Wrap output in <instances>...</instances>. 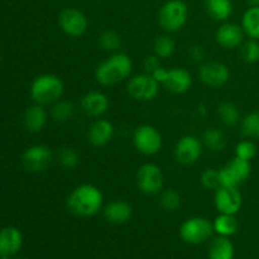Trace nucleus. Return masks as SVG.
<instances>
[{
	"label": "nucleus",
	"instance_id": "37",
	"mask_svg": "<svg viewBox=\"0 0 259 259\" xmlns=\"http://www.w3.org/2000/svg\"><path fill=\"white\" fill-rule=\"evenodd\" d=\"M161 58L157 57L156 55H149L144 58L143 61V68H144V72L147 73H151L153 75L158 68L162 67V63H161Z\"/></svg>",
	"mask_w": 259,
	"mask_h": 259
},
{
	"label": "nucleus",
	"instance_id": "32",
	"mask_svg": "<svg viewBox=\"0 0 259 259\" xmlns=\"http://www.w3.org/2000/svg\"><path fill=\"white\" fill-rule=\"evenodd\" d=\"M240 132L248 139H259V110L247 114L240 121Z\"/></svg>",
	"mask_w": 259,
	"mask_h": 259
},
{
	"label": "nucleus",
	"instance_id": "24",
	"mask_svg": "<svg viewBox=\"0 0 259 259\" xmlns=\"http://www.w3.org/2000/svg\"><path fill=\"white\" fill-rule=\"evenodd\" d=\"M217 114L223 125L228 126V128H234V126L239 125L243 119L239 108L230 101H223L222 104H219Z\"/></svg>",
	"mask_w": 259,
	"mask_h": 259
},
{
	"label": "nucleus",
	"instance_id": "15",
	"mask_svg": "<svg viewBox=\"0 0 259 259\" xmlns=\"http://www.w3.org/2000/svg\"><path fill=\"white\" fill-rule=\"evenodd\" d=\"M53 162V153L45 144H34L24 151L22 163L29 172H43Z\"/></svg>",
	"mask_w": 259,
	"mask_h": 259
},
{
	"label": "nucleus",
	"instance_id": "33",
	"mask_svg": "<svg viewBox=\"0 0 259 259\" xmlns=\"http://www.w3.org/2000/svg\"><path fill=\"white\" fill-rule=\"evenodd\" d=\"M240 57L245 63H257L259 62V40L250 39L243 42V45L239 47Z\"/></svg>",
	"mask_w": 259,
	"mask_h": 259
},
{
	"label": "nucleus",
	"instance_id": "28",
	"mask_svg": "<svg viewBox=\"0 0 259 259\" xmlns=\"http://www.w3.org/2000/svg\"><path fill=\"white\" fill-rule=\"evenodd\" d=\"M51 116L57 123H66L75 115V106L67 100H58L51 105Z\"/></svg>",
	"mask_w": 259,
	"mask_h": 259
},
{
	"label": "nucleus",
	"instance_id": "39",
	"mask_svg": "<svg viewBox=\"0 0 259 259\" xmlns=\"http://www.w3.org/2000/svg\"><path fill=\"white\" fill-rule=\"evenodd\" d=\"M249 7H259V0H247Z\"/></svg>",
	"mask_w": 259,
	"mask_h": 259
},
{
	"label": "nucleus",
	"instance_id": "7",
	"mask_svg": "<svg viewBox=\"0 0 259 259\" xmlns=\"http://www.w3.org/2000/svg\"><path fill=\"white\" fill-rule=\"evenodd\" d=\"M161 85L151 73H138L132 76L126 82V93L133 100L148 103L154 100L159 93Z\"/></svg>",
	"mask_w": 259,
	"mask_h": 259
},
{
	"label": "nucleus",
	"instance_id": "18",
	"mask_svg": "<svg viewBox=\"0 0 259 259\" xmlns=\"http://www.w3.org/2000/svg\"><path fill=\"white\" fill-rule=\"evenodd\" d=\"M115 134V128L110 120L104 118L95 119L88 129V141L93 147L100 148L111 142Z\"/></svg>",
	"mask_w": 259,
	"mask_h": 259
},
{
	"label": "nucleus",
	"instance_id": "38",
	"mask_svg": "<svg viewBox=\"0 0 259 259\" xmlns=\"http://www.w3.org/2000/svg\"><path fill=\"white\" fill-rule=\"evenodd\" d=\"M187 55H189L190 60L196 63H200V65L205 62V57H206V52H205L204 47L200 45L190 46L189 50H187Z\"/></svg>",
	"mask_w": 259,
	"mask_h": 259
},
{
	"label": "nucleus",
	"instance_id": "16",
	"mask_svg": "<svg viewBox=\"0 0 259 259\" xmlns=\"http://www.w3.org/2000/svg\"><path fill=\"white\" fill-rule=\"evenodd\" d=\"M215 40L223 50H237L245 40V33L242 25L237 23L224 22L215 32Z\"/></svg>",
	"mask_w": 259,
	"mask_h": 259
},
{
	"label": "nucleus",
	"instance_id": "22",
	"mask_svg": "<svg viewBox=\"0 0 259 259\" xmlns=\"http://www.w3.org/2000/svg\"><path fill=\"white\" fill-rule=\"evenodd\" d=\"M204 5L207 15L217 22H228L233 14L232 0H205Z\"/></svg>",
	"mask_w": 259,
	"mask_h": 259
},
{
	"label": "nucleus",
	"instance_id": "13",
	"mask_svg": "<svg viewBox=\"0 0 259 259\" xmlns=\"http://www.w3.org/2000/svg\"><path fill=\"white\" fill-rule=\"evenodd\" d=\"M58 25L66 35L78 38L88 32L89 19L80 9L66 8L58 15Z\"/></svg>",
	"mask_w": 259,
	"mask_h": 259
},
{
	"label": "nucleus",
	"instance_id": "23",
	"mask_svg": "<svg viewBox=\"0 0 259 259\" xmlns=\"http://www.w3.org/2000/svg\"><path fill=\"white\" fill-rule=\"evenodd\" d=\"M209 259H233L235 254L234 244L228 237L212 238L209 245Z\"/></svg>",
	"mask_w": 259,
	"mask_h": 259
},
{
	"label": "nucleus",
	"instance_id": "40",
	"mask_svg": "<svg viewBox=\"0 0 259 259\" xmlns=\"http://www.w3.org/2000/svg\"><path fill=\"white\" fill-rule=\"evenodd\" d=\"M0 259H12V257H9V255H0Z\"/></svg>",
	"mask_w": 259,
	"mask_h": 259
},
{
	"label": "nucleus",
	"instance_id": "26",
	"mask_svg": "<svg viewBox=\"0 0 259 259\" xmlns=\"http://www.w3.org/2000/svg\"><path fill=\"white\" fill-rule=\"evenodd\" d=\"M212 227H214L215 234L220 237H233L238 232V220L235 215L229 214H219L212 220Z\"/></svg>",
	"mask_w": 259,
	"mask_h": 259
},
{
	"label": "nucleus",
	"instance_id": "21",
	"mask_svg": "<svg viewBox=\"0 0 259 259\" xmlns=\"http://www.w3.org/2000/svg\"><path fill=\"white\" fill-rule=\"evenodd\" d=\"M47 120V110L45 109V106L38 105V104L29 106V108L25 110L24 116H23L24 128L27 129L29 133H39V132L46 126Z\"/></svg>",
	"mask_w": 259,
	"mask_h": 259
},
{
	"label": "nucleus",
	"instance_id": "34",
	"mask_svg": "<svg viewBox=\"0 0 259 259\" xmlns=\"http://www.w3.org/2000/svg\"><path fill=\"white\" fill-rule=\"evenodd\" d=\"M235 157L238 158H242L244 161L252 162L253 159L257 157L258 148L257 144L253 142V139H243V141L238 142V144L235 146Z\"/></svg>",
	"mask_w": 259,
	"mask_h": 259
},
{
	"label": "nucleus",
	"instance_id": "31",
	"mask_svg": "<svg viewBox=\"0 0 259 259\" xmlns=\"http://www.w3.org/2000/svg\"><path fill=\"white\" fill-rule=\"evenodd\" d=\"M98 43L104 51L114 53L120 50L123 40H121V35L118 32L113 29H105L98 35Z\"/></svg>",
	"mask_w": 259,
	"mask_h": 259
},
{
	"label": "nucleus",
	"instance_id": "30",
	"mask_svg": "<svg viewBox=\"0 0 259 259\" xmlns=\"http://www.w3.org/2000/svg\"><path fill=\"white\" fill-rule=\"evenodd\" d=\"M175 51H176V43L171 35L162 34L154 39L153 53L161 60H166L174 56Z\"/></svg>",
	"mask_w": 259,
	"mask_h": 259
},
{
	"label": "nucleus",
	"instance_id": "8",
	"mask_svg": "<svg viewBox=\"0 0 259 259\" xmlns=\"http://www.w3.org/2000/svg\"><path fill=\"white\" fill-rule=\"evenodd\" d=\"M133 146L143 156H156L163 147V138L156 126L142 124L133 133Z\"/></svg>",
	"mask_w": 259,
	"mask_h": 259
},
{
	"label": "nucleus",
	"instance_id": "36",
	"mask_svg": "<svg viewBox=\"0 0 259 259\" xmlns=\"http://www.w3.org/2000/svg\"><path fill=\"white\" fill-rule=\"evenodd\" d=\"M200 182H201L204 189L212 190V191L218 190L222 186L219 169L205 168L204 171L201 172V175H200Z\"/></svg>",
	"mask_w": 259,
	"mask_h": 259
},
{
	"label": "nucleus",
	"instance_id": "17",
	"mask_svg": "<svg viewBox=\"0 0 259 259\" xmlns=\"http://www.w3.org/2000/svg\"><path fill=\"white\" fill-rule=\"evenodd\" d=\"M81 110L86 116L93 119L103 118L110 108V100L103 91H89L81 99Z\"/></svg>",
	"mask_w": 259,
	"mask_h": 259
},
{
	"label": "nucleus",
	"instance_id": "2",
	"mask_svg": "<svg viewBox=\"0 0 259 259\" xmlns=\"http://www.w3.org/2000/svg\"><path fill=\"white\" fill-rule=\"evenodd\" d=\"M133 72V61L124 52H114L100 62L95 70V80L101 86H115L128 80Z\"/></svg>",
	"mask_w": 259,
	"mask_h": 259
},
{
	"label": "nucleus",
	"instance_id": "11",
	"mask_svg": "<svg viewBox=\"0 0 259 259\" xmlns=\"http://www.w3.org/2000/svg\"><path fill=\"white\" fill-rule=\"evenodd\" d=\"M197 77L207 88L220 89L229 82L230 70L225 63L219 61H207L200 65Z\"/></svg>",
	"mask_w": 259,
	"mask_h": 259
},
{
	"label": "nucleus",
	"instance_id": "25",
	"mask_svg": "<svg viewBox=\"0 0 259 259\" xmlns=\"http://www.w3.org/2000/svg\"><path fill=\"white\" fill-rule=\"evenodd\" d=\"M201 142L205 148L214 153L223 152L227 147V137L219 128H206L201 136Z\"/></svg>",
	"mask_w": 259,
	"mask_h": 259
},
{
	"label": "nucleus",
	"instance_id": "5",
	"mask_svg": "<svg viewBox=\"0 0 259 259\" xmlns=\"http://www.w3.org/2000/svg\"><path fill=\"white\" fill-rule=\"evenodd\" d=\"M153 77L158 81L162 88L175 95H184L190 91L192 86L191 73L182 67L164 68L162 66L153 73Z\"/></svg>",
	"mask_w": 259,
	"mask_h": 259
},
{
	"label": "nucleus",
	"instance_id": "35",
	"mask_svg": "<svg viewBox=\"0 0 259 259\" xmlns=\"http://www.w3.org/2000/svg\"><path fill=\"white\" fill-rule=\"evenodd\" d=\"M58 162L66 169H73L80 163V156L71 147H65L58 152Z\"/></svg>",
	"mask_w": 259,
	"mask_h": 259
},
{
	"label": "nucleus",
	"instance_id": "10",
	"mask_svg": "<svg viewBox=\"0 0 259 259\" xmlns=\"http://www.w3.org/2000/svg\"><path fill=\"white\" fill-rule=\"evenodd\" d=\"M219 172L222 186L239 187L249 179L252 174V164L250 162L234 157L225 166H223Z\"/></svg>",
	"mask_w": 259,
	"mask_h": 259
},
{
	"label": "nucleus",
	"instance_id": "4",
	"mask_svg": "<svg viewBox=\"0 0 259 259\" xmlns=\"http://www.w3.org/2000/svg\"><path fill=\"white\" fill-rule=\"evenodd\" d=\"M189 20V7L184 0H167L158 12V24L166 33H176Z\"/></svg>",
	"mask_w": 259,
	"mask_h": 259
},
{
	"label": "nucleus",
	"instance_id": "6",
	"mask_svg": "<svg viewBox=\"0 0 259 259\" xmlns=\"http://www.w3.org/2000/svg\"><path fill=\"white\" fill-rule=\"evenodd\" d=\"M214 235L212 222L204 217H192L185 220L180 227V238L191 245L201 244Z\"/></svg>",
	"mask_w": 259,
	"mask_h": 259
},
{
	"label": "nucleus",
	"instance_id": "12",
	"mask_svg": "<svg viewBox=\"0 0 259 259\" xmlns=\"http://www.w3.org/2000/svg\"><path fill=\"white\" fill-rule=\"evenodd\" d=\"M204 144L201 139L192 134L182 136L175 146V158L182 166H192L202 156Z\"/></svg>",
	"mask_w": 259,
	"mask_h": 259
},
{
	"label": "nucleus",
	"instance_id": "27",
	"mask_svg": "<svg viewBox=\"0 0 259 259\" xmlns=\"http://www.w3.org/2000/svg\"><path fill=\"white\" fill-rule=\"evenodd\" d=\"M242 28L245 37L259 40V7H249L242 17Z\"/></svg>",
	"mask_w": 259,
	"mask_h": 259
},
{
	"label": "nucleus",
	"instance_id": "14",
	"mask_svg": "<svg viewBox=\"0 0 259 259\" xmlns=\"http://www.w3.org/2000/svg\"><path fill=\"white\" fill-rule=\"evenodd\" d=\"M214 205L219 214L237 215L243 206L242 192L238 187L220 186L215 190Z\"/></svg>",
	"mask_w": 259,
	"mask_h": 259
},
{
	"label": "nucleus",
	"instance_id": "9",
	"mask_svg": "<svg viewBox=\"0 0 259 259\" xmlns=\"http://www.w3.org/2000/svg\"><path fill=\"white\" fill-rule=\"evenodd\" d=\"M137 186L146 195H158L163 190L164 175L161 167L156 163H144L137 171Z\"/></svg>",
	"mask_w": 259,
	"mask_h": 259
},
{
	"label": "nucleus",
	"instance_id": "41",
	"mask_svg": "<svg viewBox=\"0 0 259 259\" xmlns=\"http://www.w3.org/2000/svg\"><path fill=\"white\" fill-rule=\"evenodd\" d=\"M0 60H2V53H0Z\"/></svg>",
	"mask_w": 259,
	"mask_h": 259
},
{
	"label": "nucleus",
	"instance_id": "1",
	"mask_svg": "<svg viewBox=\"0 0 259 259\" xmlns=\"http://www.w3.org/2000/svg\"><path fill=\"white\" fill-rule=\"evenodd\" d=\"M66 206L71 214L78 218L95 217L104 207V195L95 185H78L67 196Z\"/></svg>",
	"mask_w": 259,
	"mask_h": 259
},
{
	"label": "nucleus",
	"instance_id": "29",
	"mask_svg": "<svg viewBox=\"0 0 259 259\" xmlns=\"http://www.w3.org/2000/svg\"><path fill=\"white\" fill-rule=\"evenodd\" d=\"M158 204L166 211L174 212L181 207L182 197L180 192L174 189L162 190L158 194Z\"/></svg>",
	"mask_w": 259,
	"mask_h": 259
},
{
	"label": "nucleus",
	"instance_id": "19",
	"mask_svg": "<svg viewBox=\"0 0 259 259\" xmlns=\"http://www.w3.org/2000/svg\"><path fill=\"white\" fill-rule=\"evenodd\" d=\"M103 215L110 224L121 225L128 223L133 217V207L124 200H114L103 207Z\"/></svg>",
	"mask_w": 259,
	"mask_h": 259
},
{
	"label": "nucleus",
	"instance_id": "3",
	"mask_svg": "<svg viewBox=\"0 0 259 259\" xmlns=\"http://www.w3.org/2000/svg\"><path fill=\"white\" fill-rule=\"evenodd\" d=\"M65 93V83L53 73H43L37 76L30 85L29 94L34 104L47 106L61 100Z\"/></svg>",
	"mask_w": 259,
	"mask_h": 259
},
{
	"label": "nucleus",
	"instance_id": "20",
	"mask_svg": "<svg viewBox=\"0 0 259 259\" xmlns=\"http://www.w3.org/2000/svg\"><path fill=\"white\" fill-rule=\"evenodd\" d=\"M23 247V234L18 228L5 227L0 229V255L17 254Z\"/></svg>",
	"mask_w": 259,
	"mask_h": 259
}]
</instances>
